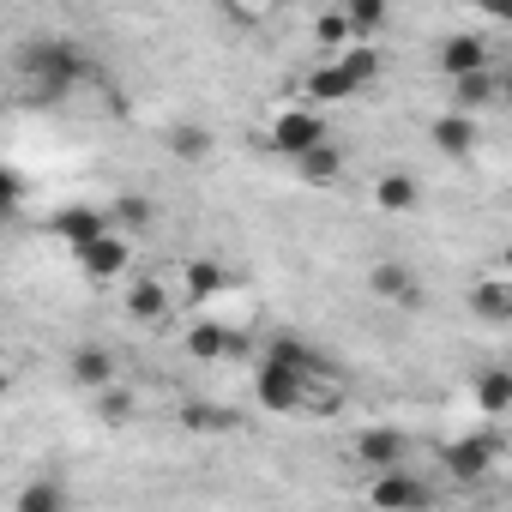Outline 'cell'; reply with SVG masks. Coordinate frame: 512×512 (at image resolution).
<instances>
[{
	"instance_id": "6da1fadb",
	"label": "cell",
	"mask_w": 512,
	"mask_h": 512,
	"mask_svg": "<svg viewBox=\"0 0 512 512\" xmlns=\"http://www.w3.org/2000/svg\"><path fill=\"white\" fill-rule=\"evenodd\" d=\"M19 67H25V79H37L49 97H67L79 79H91V61H85L73 43H31V49L19 55Z\"/></svg>"
},
{
	"instance_id": "7a4b0ae2",
	"label": "cell",
	"mask_w": 512,
	"mask_h": 512,
	"mask_svg": "<svg viewBox=\"0 0 512 512\" xmlns=\"http://www.w3.org/2000/svg\"><path fill=\"white\" fill-rule=\"evenodd\" d=\"M253 398H260L266 410H278V416H290V410H302L308 404V374H296V368H284V362H260L253 368Z\"/></svg>"
},
{
	"instance_id": "3957f363",
	"label": "cell",
	"mask_w": 512,
	"mask_h": 512,
	"mask_svg": "<svg viewBox=\"0 0 512 512\" xmlns=\"http://www.w3.org/2000/svg\"><path fill=\"white\" fill-rule=\"evenodd\" d=\"M272 145H278L284 157H302V151L326 145V121H320L314 109H284V115L272 121Z\"/></svg>"
},
{
	"instance_id": "277c9868",
	"label": "cell",
	"mask_w": 512,
	"mask_h": 512,
	"mask_svg": "<svg viewBox=\"0 0 512 512\" xmlns=\"http://www.w3.org/2000/svg\"><path fill=\"white\" fill-rule=\"evenodd\" d=\"M49 229L79 253V247H91L97 235H109V229H115V217H109V211H91V205H67V211H55V217H49Z\"/></svg>"
},
{
	"instance_id": "5b68a950",
	"label": "cell",
	"mask_w": 512,
	"mask_h": 512,
	"mask_svg": "<svg viewBox=\"0 0 512 512\" xmlns=\"http://www.w3.org/2000/svg\"><path fill=\"white\" fill-rule=\"evenodd\" d=\"M440 458H446V470H452L458 482H482L488 464H494V440H488V434H464V440H452Z\"/></svg>"
},
{
	"instance_id": "8992f818",
	"label": "cell",
	"mask_w": 512,
	"mask_h": 512,
	"mask_svg": "<svg viewBox=\"0 0 512 512\" xmlns=\"http://www.w3.org/2000/svg\"><path fill=\"white\" fill-rule=\"evenodd\" d=\"M434 61H440V73H446V79H464V73H482V67H488V43H482L476 31H458V37H446V43H440V55H434Z\"/></svg>"
},
{
	"instance_id": "52a82bcc",
	"label": "cell",
	"mask_w": 512,
	"mask_h": 512,
	"mask_svg": "<svg viewBox=\"0 0 512 512\" xmlns=\"http://www.w3.org/2000/svg\"><path fill=\"white\" fill-rule=\"evenodd\" d=\"M127 260H133V247L109 229V235H97L91 247H79V266L91 272V278H121L127 272Z\"/></svg>"
},
{
	"instance_id": "ba28073f",
	"label": "cell",
	"mask_w": 512,
	"mask_h": 512,
	"mask_svg": "<svg viewBox=\"0 0 512 512\" xmlns=\"http://www.w3.org/2000/svg\"><path fill=\"white\" fill-rule=\"evenodd\" d=\"M428 139H434V151H440V157H470V151H476V121H470V109L440 115V121L428 127Z\"/></svg>"
},
{
	"instance_id": "9c48e42d",
	"label": "cell",
	"mask_w": 512,
	"mask_h": 512,
	"mask_svg": "<svg viewBox=\"0 0 512 512\" xmlns=\"http://www.w3.org/2000/svg\"><path fill=\"white\" fill-rule=\"evenodd\" d=\"M368 500H374V506H386V512H392V506H428V488H422L416 476H404V470L392 464V470H380V476H374Z\"/></svg>"
},
{
	"instance_id": "30bf717a",
	"label": "cell",
	"mask_w": 512,
	"mask_h": 512,
	"mask_svg": "<svg viewBox=\"0 0 512 512\" xmlns=\"http://www.w3.org/2000/svg\"><path fill=\"white\" fill-rule=\"evenodd\" d=\"M356 458L374 464V470H392V464H404V434L398 428H362L356 434Z\"/></svg>"
},
{
	"instance_id": "8fae6325",
	"label": "cell",
	"mask_w": 512,
	"mask_h": 512,
	"mask_svg": "<svg viewBox=\"0 0 512 512\" xmlns=\"http://www.w3.org/2000/svg\"><path fill=\"white\" fill-rule=\"evenodd\" d=\"M368 290H374L380 302H404V308H410V302H416V272L398 266V260H380V266L368 272Z\"/></svg>"
},
{
	"instance_id": "7c38bea8",
	"label": "cell",
	"mask_w": 512,
	"mask_h": 512,
	"mask_svg": "<svg viewBox=\"0 0 512 512\" xmlns=\"http://www.w3.org/2000/svg\"><path fill=\"white\" fill-rule=\"evenodd\" d=\"M416 199H422V187H416L410 169H386V175L374 181V205H380V211H416Z\"/></svg>"
},
{
	"instance_id": "4fadbf2b",
	"label": "cell",
	"mask_w": 512,
	"mask_h": 512,
	"mask_svg": "<svg viewBox=\"0 0 512 512\" xmlns=\"http://www.w3.org/2000/svg\"><path fill=\"white\" fill-rule=\"evenodd\" d=\"M470 392H476V410L482 416H506L512 410V368H482Z\"/></svg>"
},
{
	"instance_id": "5bb4252c",
	"label": "cell",
	"mask_w": 512,
	"mask_h": 512,
	"mask_svg": "<svg viewBox=\"0 0 512 512\" xmlns=\"http://www.w3.org/2000/svg\"><path fill=\"white\" fill-rule=\"evenodd\" d=\"M266 356H272V362H284V368H296V374H308V380H326V374H332V362H326L320 350H308L302 338H278Z\"/></svg>"
},
{
	"instance_id": "9a60e30c",
	"label": "cell",
	"mask_w": 512,
	"mask_h": 512,
	"mask_svg": "<svg viewBox=\"0 0 512 512\" xmlns=\"http://www.w3.org/2000/svg\"><path fill=\"white\" fill-rule=\"evenodd\" d=\"M308 97H314V103H344V97H356V79L338 67V55L308 73Z\"/></svg>"
},
{
	"instance_id": "2e32d148",
	"label": "cell",
	"mask_w": 512,
	"mask_h": 512,
	"mask_svg": "<svg viewBox=\"0 0 512 512\" xmlns=\"http://www.w3.org/2000/svg\"><path fill=\"white\" fill-rule=\"evenodd\" d=\"M73 380H79V386H91V392L115 386V356H109V350H97V344L73 350Z\"/></svg>"
},
{
	"instance_id": "e0dca14e",
	"label": "cell",
	"mask_w": 512,
	"mask_h": 512,
	"mask_svg": "<svg viewBox=\"0 0 512 512\" xmlns=\"http://www.w3.org/2000/svg\"><path fill=\"white\" fill-rule=\"evenodd\" d=\"M296 169H302V181H308V187H332V181L344 175V157H338L332 145H314V151H302V157H296Z\"/></svg>"
},
{
	"instance_id": "ac0fdd59",
	"label": "cell",
	"mask_w": 512,
	"mask_h": 512,
	"mask_svg": "<svg viewBox=\"0 0 512 512\" xmlns=\"http://www.w3.org/2000/svg\"><path fill=\"white\" fill-rule=\"evenodd\" d=\"M338 67H344V73L356 79V91H362V85H368V79L380 73V49H374L368 37H356L350 49H338Z\"/></svg>"
},
{
	"instance_id": "d6986e66",
	"label": "cell",
	"mask_w": 512,
	"mask_h": 512,
	"mask_svg": "<svg viewBox=\"0 0 512 512\" xmlns=\"http://www.w3.org/2000/svg\"><path fill=\"white\" fill-rule=\"evenodd\" d=\"M452 97H458V109H482V103H494L500 97V79L482 67V73H464V79H452Z\"/></svg>"
},
{
	"instance_id": "ffe728a7",
	"label": "cell",
	"mask_w": 512,
	"mask_h": 512,
	"mask_svg": "<svg viewBox=\"0 0 512 512\" xmlns=\"http://www.w3.org/2000/svg\"><path fill=\"white\" fill-rule=\"evenodd\" d=\"M181 428L187 434H229L235 428V410H223V404H187L181 410Z\"/></svg>"
},
{
	"instance_id": "44dd1931",
	"label": "cell",
	"mask_w": 512,
	"mask_h": 512,
	"mask_svg": "<svg viewBox=\"0 0 512 512\" xmlns=\"http://www.w3.org/2000/svg\"><path fill=\"white\" fill-rule=\"evenodd\" d=\"M127 314H139V320H163V314H169L163 284H157V278H139V284L127 290Z\"/></svg>"
},
{
	"instance_id": "7402d4cb",
	"label": "cell",
	"mask_w": 512,
	"mask_h": 512,
	"mask_svg": "<svg viewBox=\"0 0 512 512\" xmlns=\"http://www.w3.org/2000/svg\"><path fill=\"white\" fill-rule=\"evenodd\" d=\"M169 151H175L181 163H205V157H211V133L193 127V121H187V127H169Z\"/></svg>"
},
{
	"instance_id": "603a6c76",
	"label": "cell",
	"mask_w": 512,
	"mask_h": 512,
	"mask_svg": "<svg viewBox=\"0 0 512 512\" xmlns=\"http://www.w3.org/2000/svg\"><path fill=\"white\" fill-rule=\"evenodd\" d=\"M13 512H67V488H61V482H31V488L13 500Z\"/></svg>"
},
{
	"instance_id": "cb8c5ba5",
	"label": "cell",
	"mask_w": 512,
	"mask_h": 512,
	"mask_svg": "<svg viewBox=\"0 0 512 512\" xmlns=\"http://www.w3.org/2000/svg\"><path fill=\"white\" fill-rule=\"evenodd\" d=\"M470 314H482V320H512V290H506V284H476V290H470Z\"/></svg>"
},
{
	"instance_id": "d4e9b609",
	"label": "cell",
	"mask_w": 512,
	"mask_h": 512,
	"mask_svg": "<svg viewBox=\"0 0 512 512\" xmlns=\"http://www.w3.org/2000/svg\"><path fill=\"white\" fill-rule=\"evenodd\" d=\"M314 37H320V49H332V55H338V49H350V43H356V25H350V13L338 7V13H320Z\"/></svg>"
},
{
	"instance_id": "484cf974",
	"label": "cell",
	"mask_w": 512,
	"mask_h": 512,
	"mask_svg": "<svg viewBox=\"0 0 512 512\" xmlns=\"http://www.w3.org/2000/svg\"><path fill=\"white\" fill-rule=\"evenodd\" d=\"M109 217H115L121 229H151V223H157V205L139 199V193H121V199L109 205Z\"/></svg>"
},
{
	"instance_id": "4316f807",
	"label": "cell",
	"mask_w": 512,
	"mask_h": 512,
	"mask_svg": "<svg viewBox=\"0 0 512 512\" xmlns=\"http://www.w3.org/2000/svg\"><path fill=\"white\" fill-rule=\"evenodd\" d=\"M223 350H235V344H229V338H223L211 320H193V332H187V356H199V362H217Z\"/></svg>"
},
{
	"instance_id": "83f0119b",
	"label": "cell",
	"mask_w": 512,
	"mask_h": 512,
	"mask_svg": "<svg viewBox=\"0 0 512 512\" xmlns=\"http://www.w3.org/2000/svg\"><path fill=\"white\" fill-rule=\"evenodd\" d=\"M350 25H356V37H374V31H386V0H350Z\"/></svg>"
},
{
	"instance_id": "f1b7e54d",
	"label": "cell",
	"mask_w": 512,
	"mask_h": 512,
	"mask_svg": "<svg viewBox=\"0 0 512 512\" xmlns=\"http://www.w3.org/2000/svg\"><path fill=\"white\" fill-rule=\"evenodd\" d=\"M187 290H193V296H217V290H223V272H217L211 260H193V266H187Z\"/></svg>"
},
{
	"instance_id": "f546056e",
	"label": "cell",
	"mask_w": 512,
	"mask_h": 512,
	"mask_svg": "<svg viewBox=\"0 0 512 512\" xmlns=\"http://www.w3.org/2000/svg\"><path fill=\"white\" fill-rule=\"evenodd\" d=\"M97 416H103V422H127V416H133V398L115 392V386H103V392H97Z\"/></svg>"
},
{
	"instance_id": "4dcf8cb0",
	"label": "cell",
	"mask_w": 512,
	"mask_h": 512,
	"mask_svg": "<svg viewBox=\"0 0 512 512\" xmlns=\"http://www.w3.org/2000/svg\"><path fill=\"white\" fill-rule=\"evenodd\" d=\"M476 13L494 19V25H512V0H476Z\"/></svg>"
},
{
	"instance_id": "1f68e13d",
	"label": "cell",
	"mask_w": 512,
	"mask_h": 512,
	"mask_svg": "<svg viewBox=\"0 0 512 512\" xmlns=\"http://www.w3.org/2000/svg\"><path fill=\"white\" fill-rule=\"evenodd\" d=\"M500 97H512V67H506V73H500Z\"/></svg>"
},
{
	"instance_id": "d6a6232c",
	"label": "cell",
	"mask_w": 512,
	"mask_h": 512,
	"mask_svg": "<svg viewBox=\"0 0 512 512\" xmlns=\"http://www.w3.org/2000/svg\"><path fill=\"white\" fill-rule=\"evenodd\" d=\"M247 7H266V0H247Z\"/></svg>"
}]
</instances>
